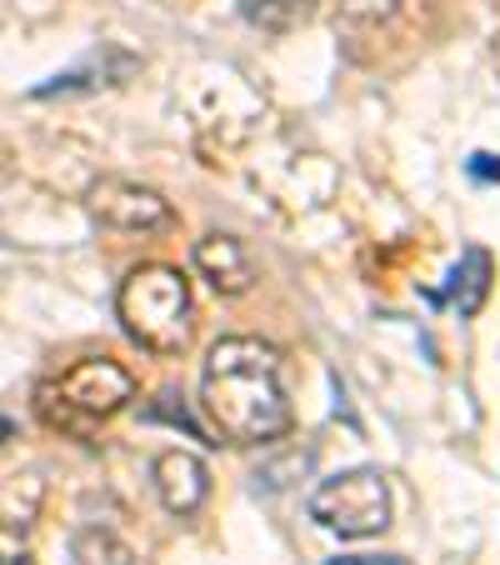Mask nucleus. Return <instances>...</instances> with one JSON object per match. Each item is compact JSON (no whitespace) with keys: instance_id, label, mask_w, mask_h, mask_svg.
I'll return each instance as SVG.
<instances>
[{"instance_id":"4","label":"nucleus","mask_w":500,"mask_h":565,"mask_svg":"<svg viewBox=\"0 0 500 565\" xmlns=\"http://www.w3.org/2000/svg\"><path fill=\"white\" fill-rule=\"evenodd\" d=\"M310 521L320 531L341 535V541H365V535H381L391 525V480L371 466L341 470V476L320 480L310 491Z\"/></svg>"},{"instance_id":"9","label":"nucleus","mask_w":500,"mask_h":565,"mask_svg":"<svg viewBox=\"0 0 500 565\" xmlns=\"http://www.w3.org/2000/svg\"><path fill=\"white\" fill-rule=\"evenodd\" d=\"M126 51H116V45H106L100 55H91L86 65H75V71H65V75H55L51 86H41L35 96H71V90H91V86H116V81H126L130 71H106V65H116Z\"/></svg>"},{"instance_id":"14","label":"nucleus","mask_w":500,"mask_h":565,"mask_svg":"<svg viewBox=\"0 0 500 565\" xmlns=\"http://www.w3.org/2000/svg\"><path fill=\"white\" fill-rule=\"evenodd\" d=\"M470 171L486 175V181H496V175H500V160L496 156H476V166H470Z\"/></svg>"},{"instance_id":"1","label":"nucleus","mask_w":500,"mask_h":565,"mask_svg":"<svg viewBox=\"0 0 500 565\" xmlns=\"http://www.w3.org/2000/svg\"><path fill=\"white\" fill-rule=\"evenodd\" d=\"M201 411L231 446H270L290 430L280 351L256 335H225L211 345L201 371Z\"/></svg>"},{"instance_id":"2","label":"nucleus","mask_w":500,"mask_h":565,"mask_svg":"<svg viewBox=\"0 0 500 565\" xmlns=\"http://www.w3.org/2000/svg\"><path fill=\"white\" fill-rule=\"evenodd\" d=\"M136 401V375L110 355H86V361L55 371L51 381H41L35 391V416L51 430L75 440H91L106 420H116L120 411Z\"/></svg>"},{"instance_id":"10","label":"nucleus","mask_w":500,"mask_h":565,"mask_svg":"<svg viewBox=\"0 0 500 565\" xmlns=\"http://www.w3.org/2000/svg\"><path fill=\"white\" fill-rule=\"evenodd\" d=\"M241 15L270 35H286L300 21H310V0H241Z\"/></svg>"},{"instance_id":"15","label":"nucleus","mask_w":500,"mask_h":565,"mask_svg":"<svg viewBox=\"0 0 500 565\" xmlns=\"http://www.w3.org/2000/svg\"><path fill=\"white\" fill-rule=\"evenodd\" d=\"M11 430H15V426H11L6 416H0V440H11Z\"/></svg>"},{"instance_id":"5","label":"nucleus","mask_w":500,"mask_h":565,"mask_svg":"<svg viewBox=\"0 0 500 565\" xmlns=\"http://www.w3.org/2000/svg\"><path fill=\"white\" fill-rule=\"evenodd\" d=\"M91 215H96L100 225H110V231H136V235H156V231H171L175 225L171 201L136 181L91 185Z\"/></svg>"},{"instance_id":"8","label":"nucleus","mask_w":500,"mask_h":565,"mask_svg":"<svg viewBox=\"0 0 500 565\" xmlns=\"http://www.w3.org/2000/svg\"><path fill=\"white\" fill-rule=\"evenodd\" d=\"M71 565H140V555L120 541L110 525H81L71 535V551H65Z\"/></svg>"},{"instance_id":"7","label":"nucleus","mask_w":500,"mask_h":565,"mask_svg":"<svg viewBox=\"0 0 500 565\" xmlns=\"http://www.w3.org/2000/svg\"><path fill=\"white\" fill-rule=\"evenodd\" d=\"M195 270L211 280L215 296H245V290L256 286V260H251V250H245L235 235H221V231L195 241Z\"/></svg>"},{"instance_id":"3","label":"nucleus","mask_w":500,"mask_h":565,"mask_svg":"<svg viewBox=\"0 0 500 565\" xmlns=\"http://www.w3.org/2000/svg\"><path fill=\"white\" fill-rule=\"evenodd\" d=\"M116 316L120 331L150 355H181L191 345V280L175 266H136L116 290Z\"/></svg>"},{"instance_id":"6","label":"nucleus","mask_w":500,"mask_h":565,"mask_svg":"<svg viewBox=\"0 0 500 565\" xmlns=\"http://www.w3.org/2000/svg\"><path fill=\"white\" fill-rule=\"evenodd\" d=\"M150 480H156V495L171 515H195L205 501H211V470L195 450H160L156 466H150Z\"/></svg>"},{"instance_id":"13","label":"nucleus","mask_w":500,"mask_h":565,"mask_svg":"<svg viewBox=\"0 0 500 565\" xmlns=\"http://www.w3.org/2000/svg\"><path fill=\"white\" fill-rule=\"evenodd\" d=\"M0 565H31V551H25L21 535L6 531V525H0Z\"/></svg>"},{"instance_id":"11","label":"nucleus","mask_w":500,"mask_h":565,"mask_svg":"<svg viewBox=\"0 0 500 565\" xmlns=\"http://www.w3.org/2000/svg\"><path fill=\"white\" fill-rule=\"evenodd\" d=\"M466 286L470 296H466V316L470 310H480V300H486V290H490V256L486 250H466V260L456 266V290Z\"/></svg>"},{"instance_id":"12","label":"nucleus","mask_w":500,"mask_h":565,"mask_svg":"<svg viewBox=\"0 0 500 565\" xmlns=\"http://www.w3.org/2000/svg\"><path fill=\"white\" fill-rule=\"evenodd\" d=\"M336 11H341L351 25H381L401 11V0H336Z\"/></svg>"}]
</instances>
